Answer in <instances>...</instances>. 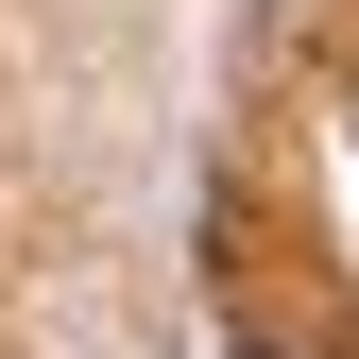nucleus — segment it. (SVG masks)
<instances>
[{"instance_id": "obj_1", "label": "nucleus", "mask_w": 359, "mask_h": 359, "mask_svg": "<svg viewBox=\"0 0 359 359\" xmlns=\"http://www.w3.org/2000/svg\"><path fill=\"white\" fill-rule=\"evenodd\" d=\"M240 359H274V342H240Z\"/></svg>"}]
</instances>
